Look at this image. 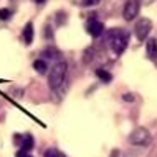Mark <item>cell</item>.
Instances as JSON below:
<instances>
[{"label":"cell","instance_id":"cell-1","mask_svg":"<svg viewBox=\"0 0 157 157\" xmlns=\"http://www.w3.org/2000/svg\"><path fill=\"white\" fill-rule=\"evenodd\" d=\"M107 41L110 49L115 52L116 55H121L123 52L127 49L129 44V33L121 30V29H112L107 33Z\"/></svg>","mask_w":157,"mask_h":157},{"label":"cell","instance_id":"cell-2","mask_svg":"<svg viewBox=\"0 0 157 157\" xmlns=\"http://www.w3.org/2000/svg\"><path fill=\"white\" fill-rule=\"evenodd\" d=\"M66 74H68V63L64 60L57 61L49 72V86L52 90H60L64 80H66Z\"/></svg>","mask_w":157,"mask_h":157},{"label":"cell","instance_id":"cell-3","mask_svg":"<svg viewBox=\"0 0 157 157\" xmlns=\"http://www.w3.org/2000/svg\"><path fill=\"white\" fill-rule=\"evenodd\" d=\"M151 30H152V22L148 17H140L135 24V27H134V32H135V36H137L138 41H145L149 36Z\"/></svg>","mask_w":157,"mask_h":157},{"label":"cell","instance_id":"cell-4","mask_svg":"<svg viewBox=\"0 0 157 157\" xmlns=\"http://www.w3.org/2000/svg\"><path fill=\"white\" fill-rule=\"evenodd\" d=\"M149 140H151V134H149V130L145 129V127L135 129L134 132L130 134V137H129V141L132 143L134 146H145V145L149 143Z\"/></svg>","mask_w":157,"mask_h":157},{"label":"cell","instance_id":"cell-5","mask_svg":"<svg viewBox=\"0 0 157 157\" xmlns=\"http://www.w3.org/2000/svg\"><path fill=\"white\" fill-rule=\"evenodd\" d=\"M140 11V0H127L123 8V17L126 21H134Z\"/></svg>","mask_w":157,"mask_h":157},{"label":"cell","instance_id":"cell-6","mask_svg":"<svg viewBox=\"0 0 157 157\" xmlns=\"http://www.w3.org/2000/svg\"><path fill=\"white\" fill-rule=\"evenodd\" d=\"M86 29H88V33L93 38H99L104 33V30H105V29H104V24L101 21H98V19H90Z\"/></svg>","mask_w":157,"mask_h":157},{"label":"cell","instance_id":"cell-7","mask_svg":"<svg viewBox=\"0 0 157 157\" xmlns=\"http://www.w3.org/2000/svg\"><path fill=\"white\" fill-rule=\"evenodd\" d=\"M146 55L149 60L157 61V41L154 38L148 39V43H146Z\"/></svg>","mask_w":157,"mask_h":157},{"label":"cell","instance_id":"cell-8","mask_svg":"<svg viewBox=\"0 0 157 157\" xmlns=\"http://www.w3.org/2000/svg\"><path fill=\"white\" fill-rule=\"evenodd\" d=\"M33 35H35V32H33V24L29 22V24L24 27V33H22L25 44H32V41H33Z\"/></svg>","mask_w":157,"mask_h":157},{"label":"cell","instance_id":"cell-9","mask_svg":"<svg viewBox=\"0 0 157 157\" xmlns=\"http://www.w3.org/2000/svg\"><path fill=\"white\" fill-rule=\"evenodd\" d=\"M21 138H22V141L19 143V145L22 146V149H25V151H30V149L33 148V145H35L33 137H32V135H29V134H25V135H22Z\"/></svg>","mask_w":157,"mask_h":157},{"label":"cell","instance_id":"cell-10","mask_svg":"<svg viewBox=\"0 0 157 157\" xmlns=\"http://www.w3.org/2000/svg\"><path fill=\"white\" fill-rule=\"evenodd\" d=\"M44 157H66L61 151H58L57 148H47L44 151Z\"/></svg>","mask_w":157,"mask_h":157},{"label":"cell","instance_id":"cell-11","mask_svg":"<svg viewBox=\"0 0 157 157\" xmlns=\"http://www.w3.org/2000/svg\"><path fill=\"white\" fill-rule=\"evenodd\" d=\"M96 75L101 78L102 82H105V83H109V82L112 80V74L107 72L105 69H98V71H96Z\"/></svg>","mask_w":157,"mask_h":157},{"label":"cell","instance_id":"cell-12","mask_svg":"<svg viewBox=\"0 0 157 157\" xmlns=\"http://www.w3.org/2000/svg\"><path fill=\"white\" fill-rule=\"evenodd\" d=\"M33 68H35L39 74H44L46 69H47V63H46L44 60H36V61L33 63Z\"/></svg>","mask_w":157,"mask_h":157},{"label":"cell","instance_id":"cell-13","mask_svg":"<svg viewBox=\"0 0 157 157\" xmlns=\"http://www.w3.org/2000/svg\"><path fill=\"white\" fill-rule=\"evenodd\" d=\"M10 16H11V11L10 10H6V8L0 10V19H2V21H8Z\"/></svg>","mask_w":157,"mask_h":157},{"label":"cell","instance_id":"cell-14","mask_svg":"<svg viewBox=\"0 0 157 157\" xmlns=\"http://www.w3.org/2000/svg\"><path fill=\"white\" fill-rule=\"evenodd\" d=\"M98 3H101V0H82V5L83 6H94V5H98Z\"/></svg>","mask_w":157,"mask_h":157},{"label":"cell","instance_id":"cell-15","mask_svg":"<svg viewBox=\"0 0 157 157\" xmlns=\"http://www.w3.org/2000/svg\"><path fill=\"white\" fill-rule=\"evenodd\" d=\"M16 157H33L29 151H25V149H21V151H17L16 152Z\"/></svg>","mask_w":157,"mask_h":157},{"label":"cell","instance_id":"cell-16","mask_svg":"<svg viewBox=\"0 0 157 157\" xmlns=\"http://www.w3.org/2000/svg\"><path fill=\"white\" fill-rule=\"evenodd\" d=\"M154 2H155V0H140V5H151Z\"/></svg>","mask_w":157,"mask_h":157},{"label":"cell","instance_id":"cell-17","mask_svg":"<svg viewBox=\"0 0 157 157\" xmlns=\"http://www.w3.org/2000/svg\"><path fill=\"white\" fill-rule=\"evenodd\" d=\"M36 2H38V3H41V2H44V0H36Z\"/></svg>","mask_w":157,"mask_h":157}]
</instances>
